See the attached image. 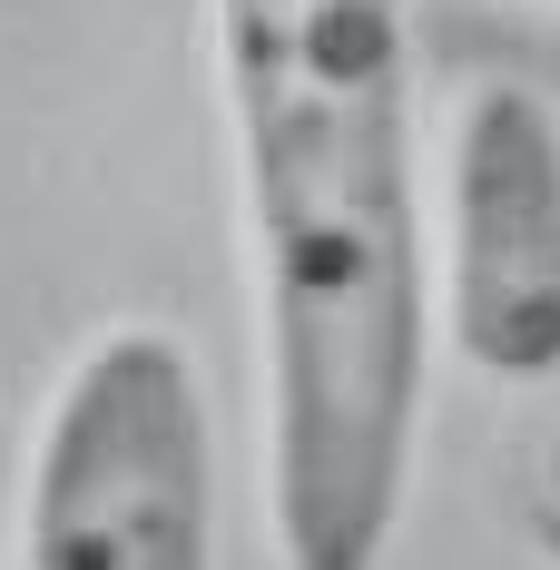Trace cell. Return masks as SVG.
I'll list each match as a JSON object with an SVG mask.
<instances>
[{
  "label": "cell",
  "instance_id": "6da1fadb",
  "mask_svg": "<svg viewBox=\"0 0 560 570\" xmlns=\"http://www.w3.org/2000/svg\"><path fill=\"white\" fill-rule=\"evenodd\" d=\"M207 30L256 256L266 521L285 570H384L433 374L413 10L207 0Z\"/></svg>",
  "mask_w": 560,
  "mask_h": 570
},
{
  "label": "cell",
  "instance_id": "7a4b0ae2",
  "mask_svg": "<svg viewBox=\"0 0 560 570\" xmlns=\"http://www.w3.org/2000/svg\"><path fill=\"white\" fill-rule=\"evenodd\" d=\"M20 570H217L207 394L168 325H109L69 364L30 453Z\"/></svg>",
  "mask_w": 560,
  "mask_h": 570
},
{
  "label": "cell",
  "instance_id": "3957f363",
  "mask_svg": "<svg viewBox=\"0 0 560 570\" xmlns=\"http://www.w3.org/2000/svg\"><path fill=\"white\" fill-rule=\"evenodd\" d=\"M452 344L492 384L560 374V118L531 79H472L452 118Z\"/></svg>",
  "mask_w": 560,
  "mask_h": 570
},
{
  "label": "cell",
  "instance_id": "277c9868",
  "mask_svg": "<svg viewBox=\"0 0 560 570\" xmlns=\"http://www.w3.org/2000/svg\"><path fill=\"white\" fill-rule=\"evenodd\" d=\"M521 521H531V541L560 561V403L521 433Z\"/></svg>",
  "mask_w": 560,
  "mask_h": 570
}]
</instances>
